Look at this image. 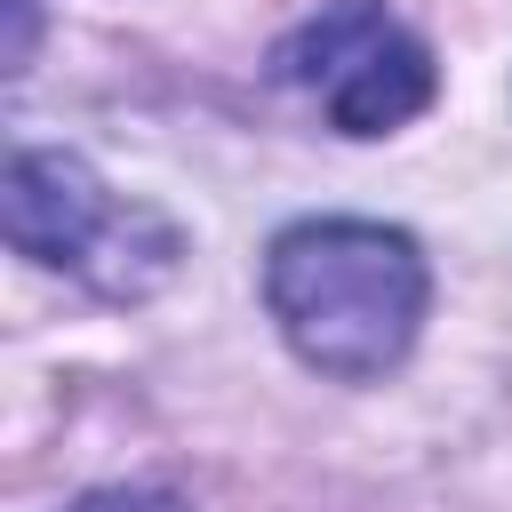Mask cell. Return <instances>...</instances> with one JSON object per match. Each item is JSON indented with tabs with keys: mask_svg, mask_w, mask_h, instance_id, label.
Returning <instances> with one entry per match:
<instances>
[{
	"mask_svg": "<svg viewBox=\"0 0 512 512\" xmlns=\"http://www.w3.org/2000/svg\"><path fill=\"white\" fill-rule=\"evenodd\" d=\"M272 72L344 136H392L432 104V48L376 0H336L304 16L272 48Z\"/></svg>",
	"mask_w": 512,
	"mask_h": 512,
	"instance_id": "3957f363",
	"label": "cell"
},
{
	"mask_svg": "<svg viewBox=\"0 0 512 512\" xmlns=\"http://www.w3.org/2000/svg\"><path fill=\"white\" fill-rule=\"evenodd\" d=\"M432 304L424 248L368 216H312L264 248V312L288 352L336 384H376L408 360Z\"/></svg>",
	"mask_w": 512,
	"mask_h": 512,
	"instance_id": "6da1fadb",
	"label": "cell"
},
{
	"mask_svg": "<svg viewBox=\"0 0 512 512\" xmlns=\"http://www.w3.org/2000/svg\"><path fill=\"white\" fill-rule=\"evenodd\" d=\"M0 224L16 256L96 288L104 304H144L152 288H168L184 256V232L160 208L112 192L72 152H16L0 184Z\"/></svg>",
	"mask_w": 512,
	"mask_h": 512,
	"instance_id": "7a4b0ae2",
	"label": "cell"
},
{
	"mask_svg": "<svg viewBox=\"0 0 512 512\" xmlns=\"http://www.w3.org/2000/svg\"><path fill=\"white\" fill-rule=\"evenodd\" d=\"M72 512H184V496H168V488H96Z\"/></svg>",
	"mask_w": 512,
	"mask_h": 512,
	"instance_id": "277c9868",
	"label": "cell"
}]
</instances>
